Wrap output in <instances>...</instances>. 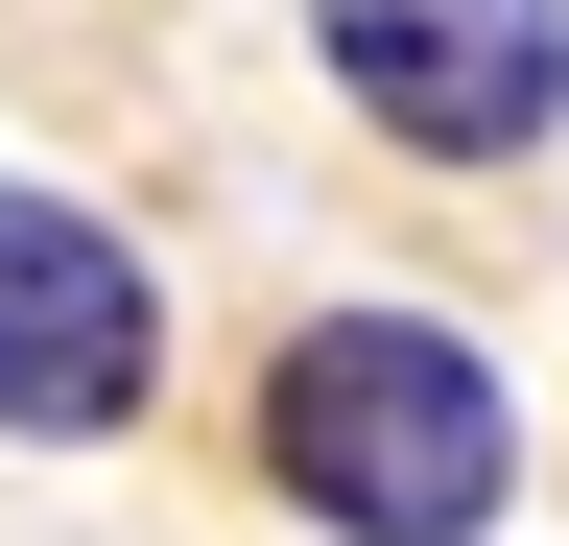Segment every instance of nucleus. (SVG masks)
Here are the masks:
<instances>
[{"label": "nucleus", "instance_id": "1", "mask_svg": "<svg viewBox=\"0 0 569 546\" xmlns=\"http://www.w3.org/2000/svg\"><path fill=\"white\" fill-rule=\"evenodd\" d=\"M261 451H284V499L356 523V546H475L498 475H522V404H498V357L427 332V309H309L261 357Z\"/></svg>", "mask_w": 569, "mask_h": 546}, {"label": "nucleus", "instance_id": "2", "mask_svg": "<svg viewBox=\"0 0 569 546\" xmlns=\"http://www.w3.org/2000/svg\"><path fill=\"white\" fill-rule=\"evenodd\" d=\"M309 48H332V96L380 119V143H427V167H522L569 119V0H309Z\"/></svg>", "mask_w": 569, "mask_h": 546}, {"label": "nucleus", "instance_id": "3", "mask_svg": "<svg viewBox=\"0 0 569 546\" xmlns=\"http://www.w3.org/2000/svg\"><path fill=\"white\" fill-rule=\"evenodd\" d=\"M142 380H167V286L119 261V215L0 190V428L96 451V428H142Z\"/></svg>", "mask_w": 569, "mask_h": 546}]
</instances>
